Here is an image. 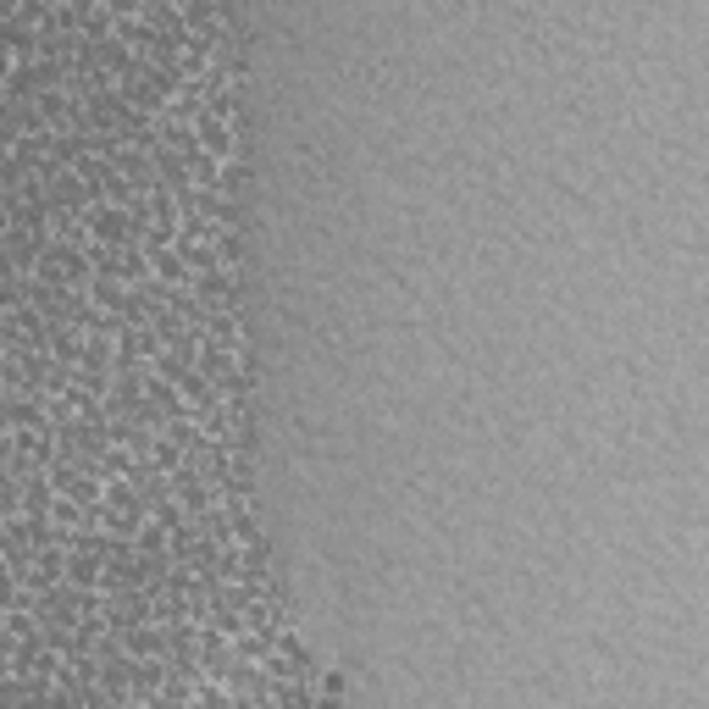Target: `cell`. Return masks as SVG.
<instances>
[{
    "label": "cell",
    "mask_w": 709,
    "mask_h": 709,
    "mask_svg": "<svg viewBox=\"0 0 709 709\" xmlns=\"http://www.w3.org/2000/svg\"><path fill=\"white\" fill-rule=\"evenodd\" d=\"M89 233H95L100 244H128L133 233H139V217H133V211H122V205L95 200V217H89Z\"/></svg>",
    "instance_id": "1"
},
{
    "label": "cell",
    "mask_w": 709,
    "mask_h": 709,
    "mask_svg": "<svg viewBox=\"0 0 709 709\" xmlns=\"http://www.w3.org/2000/svg\"><path fill=\"white\" fill-rule=\"evenodd\" d=\"M95 571H100V565H95V554H89V560L78 554V560H73V582H84V588L95 582Z\"/></svg>",
    "instance_id": "4"
},
{
    "label": "cell",
    "mask_w": 709,
    "mask_h": 709,
    "mask_svg": "<svg viewBox=\"0 0 709 709\" xmlns=\"http://www.w3.org/2000/svg\"><path fill=\"white\" fill-rule=\"evenodd\" d=\"M139 549H145V554H156V549H161V527H145V538H139Z\"/></svg>",
    "instance_id": "6"
},
{
    "label": "cell",
    "mask_w": 709,
    "mask_h": 709,
    "mask_svg": "<svg viewBox=\"0 0 709 709\" xmlns=\"http://www.w3.org/2000/svg\"><path fill=\"white\" fill-rule=\"evenodd\" d=\"M39 505H50V488H45V477H34L28 482V510L39 516Z\"/></svg>",
    "instance_id": "3"
},
{
    "label": "cell",
    "mask_w": 709,
    "mask_h": 709,
    "mask_svg": "<svg viewBox=\"0 0 709 709\" xmlns=\"http://www.w3.org/2000/svg\"><path fill=\"white\" fill-rule=\"evenodd\" d=\"M0 150H6V145H0Z\"/></svg>",
    "instance_id": "7"
},
{
    "label": "cell",
    "mask_w": 709,
    "mask_h": 709,
    "mask_svg": "<svg viewBox=\"0 0 709 709\" xmlns=\"http://www.w3.org/2000/svg\"><path fill=\"white\" fill-rule=\"evenodd\" d=\"M156 272H161V277H183V261L167 250V255H156Z\"/></svg>",
    "instance_id": "5"
},
{
    "label": "cell",
    "mask_w": 709,
    "mask_h": 709,
    "mask_svg": "<svg viewBox=\"0 0 709 709\" xmlns=\"http://www.w3.org/2000/svg\"><path fill=\"white\" fill-rule=\"evenodd\" d=\"M200 145H205V156H228V150H233L228 122H222V117H205V122H200Z\"/></svg>",
    "instance_id": "2"
}]
</instances>
